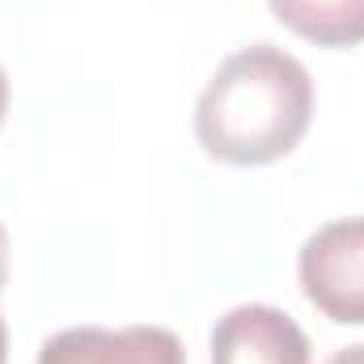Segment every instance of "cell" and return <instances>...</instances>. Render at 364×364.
Listing matches in <instances>:
<instances>
[{
	"instance_id": "obj_8",
	"label": "cell",
	"mask_w": 364,
	"mask_h": 364,
	"mask_svg": "<svg viewBox=\"0 0 364 364\" xmlns=\"http://www.w3.org/2000/svg\"><path fill=\"white\" fill-rule=\"evenodd\" d=\"M4 110H9V77L0 68V123H4Z\"/></svg>"
},
{
	"instance_id": "obj_3",
	"label": "cell",
	"mask_w": 364,
	"mask_h": 364,
	"mask_svg": "<svg viewBox=\"0 0 364 364\" xmlns=\"http://www.w3.org/2000/svg\"><path fill=\"white\" fill-rule=\"evenodd\" d=\"M212 364H309V335L275 305H233L212 326Z\"/></svg>"
},
{
	"instance_id": "obj_2",
	"label": "cell",
	"mask_w": 364,
	"mask_h": 364,
	"mask_svg": "<svg viewBox=\"0 0 364 364\" xmlns=\"http://www.w3.org/2000/svg\"><path fill=\"white\" fill-rule=\"evenodd\" d=\"M301 292L339 326H364V220H331L305 237Z\"/></svg>"
},
{
	"instance_id": "obj_4",
	"label": "cell",
	"mask_w": 364,
	"mask_h": 364,
	"mask_svg": "<svg viewBox=\"0 0 364 364\" xmlns=\"http://www.w3.org/2000/svg\"><path fill=\"white\" fill-rule=\"evenodd\" d=\"M38 364H186V352L166 326H68L43 343Z\"/></svg>"
},
{
	"instance_id": "obj_9",
	"label": "cell",
	"mask_w": 364,
	"mask_h": 364,
	"mask_svg": "<svg viewBox=\"0 0 364 364\" xmlns=\"http://www.w3.org/2000/svg\"><path fill=\"white\" fill-rule=\"evenodd\" d=\"M9 360V331H4V318H0V364Z\"/></svg>"
},
{
	"instance_id": "obj_5",
	"label": "cell",
	"mask_w": 364,
	"mask_h": 364,
	"mask_svg": "<svg viewBox=\"0 0 364 364\" xmlns=\"http://www.w3.org/2000/svg\"><path fill=\"white\" fill-rule=\"evenodd\" d=\"M275 21L318 47L364 43V0H267Z\"/></svg>"
},
{
	"instance_id": "obj_7",
	"label": "cell",
	"mask_w": 364,
	"mask_h": 364,
	"mask_svg": "<svg viewBox=\"0 0 364 364\" xmlns=\"http://www.w3.org/2000/svg\"><path fill=\"white\" fill-rule=\"evenodd\" d=\"M4 279H9V233L0 225V292H4Z\"/></svg>"
},
{
	"instance_id": "obj_1",
	"label": "cell",
	"mask_w": 364,
	"mask_h": 364,
	"mask_svg": "<svg viewBox=\"0 0 364 364\" xmlns=\"http://www.w3.org/2000/svg\"><path fill=\"white\" fill-rule=\"evenodd\" d=\"M314 81L305 64L272 43L233 51L195 102L199 144L229 166H267L288 157L309 132Z\"/></svg>"
},
{
	"instance_id": "obj_6",
	"label": "cell",
	"mask_w": 364,
	"mask_h": 364,
	"mask_svg": "<svg viewBox=\"0 0 364 364\" xmlns=\"http://www.w3.org/2000/svg\"><path fill=\"white\" fill-rule=\"evenodd\" d=\"M326 364H364V343H352V348H339Z\"/></svg>"
}]
</instances>
